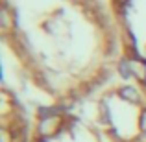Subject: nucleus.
<instances>
[{
  "mask_svg": "<svg viewBox=\"0 0 146 142\" xmlns=\"http://www.w3.org/2000/svg\"><path fill=\"white\" fill-rule=\"evenodd\" d=\"M59 127H61V116L59 114H54V116H43L41 118L39 125H37V131H39L41 137L50 139V137H54L59 131Z\"/></svg>",
  "mask_w": 146,
  "mask_h": 142,
  "instance_id": "f257e3e1",
  "label": "nucleus"
},
{
  "mask_svg": "<svg viewBox=\"0 0 146 142\" xmlns=\"http://www.w3.org/2000/svg\"><path fill=\"white\" fill-rule=\"evenodd\" d=\"M129 68H131V74L135 76L139 81H146V63L143 59H129Z\"/></svg>",
  "mask_w": 146,
  "mask_h": 142,
  "instance_id": "f03ea898",
  "label": "nucleus"
},
{
  "mask_svg": "<svg viewBox=\"0 0 146 142\" xmlns=\"http://www.w3.org/2000/svg\"><path fill=\"white\" fill-rule=\"evenodd\" d=\"M118 96H120L124 102H129V103H139V102H141V94H139V90H137L135 87H131V85L122 87V89L118 90Z\"/></svg>",
  "mask_w": 146,
  "mask_h": 142,
  "instance_id": "7ed1b4c3",
  "label": "nucleus"
},
{
  "mask_svg": "<svg viewBox=\"0 0 146 142\" xmlns=\"http://www.w3.org/2000/svg\"><path fill=\"white\" fill-rule=\"evenodd\" d=\"M118 68H120V76H122V78H129V76H131V68H129L128 61H122Z\"/></svg>",
  "mask_w": 146,
  "mask_h": 142,
  "instance_id": "20e7f679",
  "label": "nucleus"
},
{
  "mask_svg": "<svg viewBox=\"0 0 146 142\" xmlns=\"http://www.w3.org/2000/svg\"><path fill=\"white\" fill-rule=\"evenodd\" d=\"M2 28L9 30V11H7L6 7L2 9Z\"/></svg>",
  "mask_w": 146,
  "mask_h": 142,
  "instance_id": "39448f33",
  "label": "nucleus"
},
{
  "mask_svg": "<svg viewBox=\"0 0 146 142\" xmlns=\"http://www.w3.org/2000/svg\"><path fill=\"white\" fill-rule=\"evenodd\" d=\"M139 127H141L143 133H146V109L141 113V116H139Z\"/></svg>",
  "mask_w": 146,
  "mask_h": 142,
  "instance_id": "423d86ee",
  "label": "nucleus"
}]
</instances>
